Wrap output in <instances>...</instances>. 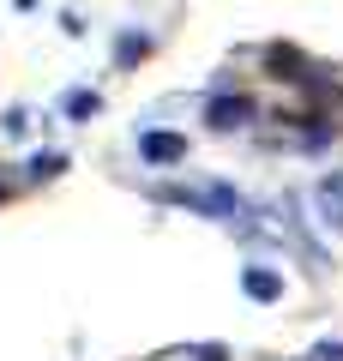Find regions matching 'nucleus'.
<instances>
[{
	"label": "nucleus",
	"instance_id": "nucleus-1",
	"mask_svg": "<svg viewBox=\"0 0 343 361\" xmlns=\"http://www.w3.org/2000/svg\"><path fill=\"white\" fill-rule=\"evenodd\" d=\"M247 103H211V127H241Z\"/></svg>",
	"mask_w": 343,
	"mask_h": 361
},
{
	"label": "nucleus",
	"instance_id": "nucleus-2",
	"mask_svg": "<svg viewBox=\"0 0 343 361\" xmlns=\"http://www.w3.org/2000/svg\"><path fill=\"white\" fill-rule=\"evenodd\" d=\"M145 151H151V157H181V145L175 139H145Z\"/></svg>",
	"mask_w": 343,
	"mask_h": 361
}]
</instances>
